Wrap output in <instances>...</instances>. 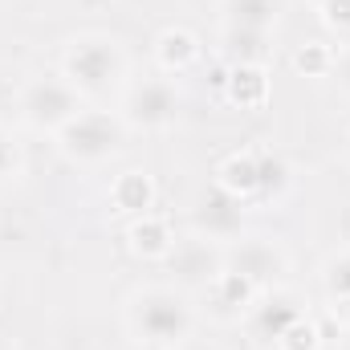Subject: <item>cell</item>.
<instances>
[{
  "mask_svg": "<svg viewBox=\"0 0 350 350\" xmlns=\"http://www.w3.org/2000/svg\"><path fill=\"white\" fill-rule=\"evenodd\" d=\"M224 269H232V273H241L245 281H253L257 289H273L281 277H285V269H289V253L281 249V241H273V237H237V241H228L224 245Z\"/></svg>",
  "mask_w": 350,
  "mask_h": 350,
  "instance_id": "obj_6",
  "label": "cell"
},
{
  "mask_svg": "<svg viewBox=\"0 0 350 350\" xmlns=\"http://www.w3.org/2000/svg\"><path fill=\"white\" fill-rule=\"evenodd\" d=\"M126 241H131V253L135 257H143V261H167V253L175 249V228L167 216H159V212H143V216H135L131 220V228H126Z\"/></svg>",
  "mask_w": 350,
  "mask_h": 350,
  "instance_id": "obj_10",
  "label": "cell"
},
{
  "mask_svg": "<svg viewBox=\"0 0 350 350\" xmlns=\"http://www.w3.org/2000/svg\"><path fill=\"white\" fill-rule=\"evenodd\" d=\"M330 78H338V86H342V94H350V45L347 49H338L334 53V74Z\"/></svg>",
  "mask_w": 350,
  "mask_h": 350,
  "instance_id": "obj_24",
  "label": "cell"
},
{
  "mask_svg": "<svg viewBox=\"0 0 350 350\" xmlns=\"http://www.w3.org/2000/svg\"><path fill=\"white\" fill-rule=\"evenodd\" d=\"M245 208H249L245 200H237V196H228L224 187L212 183L200 196V204H196V228H200V237H208L216 245L237 241L245 232Z\"/></svg>",
  "mask_w": 350,
  "mask_h": 350,
  "instance_id": "obj_9",
  "label": "cell"
},
{
  "mask_svg": "<svg viewBox=\"0 0 350 350\" xmlns=\"http://www.w3.org/2000/svg\"><path fill=\"white\" fill-rule=\"evenodd\" d=\"M224 94L232 106L241 110H257L269 98V78H265V66H232L228 78H224Z\"/></svg>",
  "mask_w": 350,
  "mask_h": 350,
  "instance_id": "obj_16",
  "label": "cell"
},
{
  "mask_svg": "<svg viewBox=\"0 0 350 350\" xmlns=\"http://www.w3.org/2000/svg\"><path fill=\"white\" fill-rule=\"evenodd\" d=\"M277 350H322V334H318L314 318H310V314H306V318H297V322L281 334Z\"/></svg>",
  "mask_w": 350,
  "mask_h": 350,
  "instance_id": "obj_22",
  "label": "cell"
},
{
  "mask_svg": "<svg viewBox=\"0 0 350 350\" xmlns=\"http://www.w3.org/2000/svg\"><path fill=\"white\" fill-rule=\"evenodd\" d=\"M155 62H159V70L172 74V78L183 74L187 66L200 62V37H196L191 29H183V25L163 29V33L155 37Z\"/></svg>",
  "mask_w": 350,
  "mask_h": 350,
  "instance_id": "obj_12",
  "label": "cell"
},
{
  "mask_svg": "<svg viewBox=\"0 0 350 350\" xmlns=\"http://www.w3.org/2000/svg\"><path fill=\"white\" fill-rule=\"evenodd\" d=\"M257 175H261L257 204H261V200H277V196L289 187V163H285L277 151H257Z\"/></svg>",
  "mask_w": 350,
  "mask_h": 350,
  "instance_id": "obj_18",
  "label": "cell"
},
{
  "mask_svg": "<svg viewBox=\"0 0 350 350\" xmlns=\"http://www.w3.org/2000/svg\"><path fill=\"white\" fill-rule=\"evenodd\" d=\"M110 204L126 216H143L155 208V179L147 172H122L110 183Z\"/></svg>",
  "mask_w": 350,
  "mask_h": 350,
  "instance_id": "obj_15",
  "label": "cell"
},
{
  "mask_svg": "<svg viewBox=\"0 0 350 350\" xmlns=\"http://www.w3.org/2000/svg\"><path fill=\"white\" fill-rule=\"evenodd\" d=\"M220 12H224V29L273 33L281 12H285V0H224Z\"/></svg>",
  "mask_w": 350,
  "mask_h": 350,
  "instance_id": "obj_13",
  "label": "cell"
},
{
  "mask_svg": "<svg viewBox=\"0 0 350 350\" xmlns=\"http://www.w3.org/2000/svg\"><path fill=\"white\" fill-rule=\"evenodd\" d=\"M293 66H297V74H306V78H330V74H334V49L322 45V41H310V45H301V49L293 53Z\"/></svg>",
  "mask_w": 350,
  "mask_h": 350,
  "instance_id": "obj_19",
  "label": "cell"
},
{
  "mask_svg": "<svg viewBox=\"0 0 350 350\" xmlns=\"http://www.w3.org/2000/svg\"><path fill=\"white\" fill-rule=\"evenodd\" d=\"M216 187H224L228 196H237V200H245V204H257V191H261L257 151H237V155H228V159L216 167Z\"/></svg>",
  "mask_w": 350,
  "mask_h": 350,
  "instance_id": "obj_14",
  "label": "cell"
},
{
  "mask_svg": "<svg viewBox=\"0 0 350 350\" xmlns=\"http://www.w3.org/2000/svg\"><path fill=\"white\" fill-rule=\"evenodd\" d=\"M338 350H350V347H338Z\"/></svg>",
  "mask_w": 350,
  "mask_h": 350,
  "instance_id": "obj_27",
  "label": "cell"
},
{
  "mask_svg": "<svg viewBox=\"0 0 350 350\" xmlns=\"http://www.w3.org/2000/svg\"><path fill=\"white\" fill-rule=\"evenodd\" d=\"M208 297H212V314L224 318V322H237V318H249V310L257 306L261 289L253 281H245L241 273L224 269L212 285H208Z\"/></svg>",
  "mask_w": 350,
  "mask_h": 350,
  "instance_id": "obj_11",
  "label": "cell"
},
{
  "mask_svg": "<svg viewBox=\"0 0 350 350\" xmlns=\"http://www.w3.org/2000/svg\"><path fill=\"white\" fill-rule=\"evenodd\" d=\"M175 350H220V347H216V342H208V338H196V334H191L183 347H175Z\"/></svg>",
  "mask_w": 350,
  "mask_h": 350,
  "instance_id": "obj_25",
  "label": "cell"
},
{
  "mask_svg": "<svg viewBox=\"0 0 350 350\" xmlns=\"http://www.w3.org/2000/svg\"><path fill=\"white\" fill-rule=\"evenodd\" d=\"M126 350H167V347H151V342H131Z\"/></svg>",
  "mask_w": 350,
  "mask_h": 350,
  "instance_id": "obj_26",
  "label": "cell"
},
{
  "mask_svg": "<svg viewBox=\"0 0 350 350\" xmlns=\"http://www.w3.org/2000/svg\"><path fill=\"white\" fill-rule=\"evenodd\" d=\"M318 21L334 37H350V0H318Z\"/></svg>",
  "mask_w": 350,
  "mask_h": 350,
  "instance_id": "obj_23",
  "label": "cell"
},
{
  "mask_svg": "<svg viewBox=\"0 0 350 350\" xmlns=\"http://www.w3.org/2000/svg\"><path fill=\"white\" fill-rule=\"evenodd\" d=\"M347 159H350V151H347Z\"/></svg>",
  "mask_w": 350,
  "mask_h": 350,
  "instance_id": "obj_28",
  "label": "cell"
},
{
  "mask_svg": "<svg viewBox=\"0 0 350 350\" xmlns=\"http://www.w3.org/2000/svg\"><path fill=\"white\" fill-rule=\"evenodd\" d=\"M21 172H25V151H21V139H16L8 126H0V187H4V183H12Z\"/></svg>",
  "mask_w": 350,
  "mask_h": 350,
  "instance_id": "obj_21",
  "label": "cell"
},
{
  "mask_svg": "<svg viewBox=\"0 0 350 350\" xmlns=\"http://www.w3.org/2000/svg\"><path fill=\"white\" fill-rule=\"evenodd\" d=\"M126 330L135 334V342L175 350L196 334V310H191L183 289L151 285V289L131 293V301H126Z\"/></svg>",
  "mask_w": 350,
  "mask_h": 350,
  "instance_id": "obj_2",
  "label": "cell"
},
{
  "mask_svg": "<svg viewBox=\"0 0 350 350\" xmlns=\"http://www.w3.org/2000/svg\"><path fill=\"white\" fill-rule=\"evenodd\" d=\"M131 62L126 49L110 33H82L62 53V78L78 90L86 102H102L126 86Z\"/></svg>",
  "mask_w": 350,
  "mask_h": 350,
  "instance_id": "obj_1",
  "label": "cell"
},
{
  "mask_svg": "<svg viewBox=\"0 0 350 350\" xmlns=\"http://www.w3.org/2000/svg\"><path fill=\"white\" fill-rule=\"evenodd\" d=\"M224 53L232 57V66H265L273 53V33L224 29Z\"/></svg>",
  "mask_w": 350,
  "mask_h": 350,
  "instance_id": "obj_17",
  "label": "cell"
},
{
  "mask_svg": "<svg viewBox=\"0 0 350 350\" xmlns=\"http://www.w3.org/2000/svg\"><path fill=\"white\" fill-rule=\"evenodd\" d=\"M163 265L175 273L179 289H208L224 273V245H216V241H208L200 232L196 237H179Z\"/></svg>",
  "mask_w": 350,
  "mask_h": 350,
  "instance_id": "obj_7",
  "label": "cell"
},
{
  "mask_svg": "<svg viewBox=\"0 0 350 350\" xmlns=\"http://www.w3.org/2000/svg\"><path fill=\"white\" fill-rule=\"evenodd\" d=\"M322 289L330 301H350V249L334 253L322 265Z\"/></svg>",
  "mask_w": 350,
  "mask_h": 350,
  "instance_id": "obj_20",
  "label": "cell"
},
{
  "mask_svg": "<svg viewBox=\"0 0 350 350\" xmlns=\"http://www.w3.org/2000/svg\"><path fill=\"white\" fill-rule=\"evenodd\" d=\"M297 318H306V306H301V297L293 293V289H281V285H273V289H265L261 297H257V306L249 310V334H253V342L257 347H277L281 342V334L297 322Z\"/></svg>",
  "mask_w": 350,
  "mask_h": 350,
  "instance_id": "obj_8",
  "label": "cell"
},
{
  "mask_svg": "<svg viewBox=\"0 0 350 350\" xmlns=\"http://www.w3.org/2000/svg\"><path fill=\"white\" fill-rule=\"evenodd\" d=\"M57 151L78 163V167H98L106 159H114L126 143V118L122 114H110L102 106H86L70 126H62L57 135Z\"/></svg>",
  "mask_w": 350,
  "mask_h": 350,
  "instance_id": "obj_3",
  "label": "cell"
},
{
  "mask_svg": "<svg viewBox=\"0 0 350 350\" xmlns=\"http://www.w3.org/2000/svg\"><path fill=\"white\" fill-rule=\"evenodd\" d=\"M314 4H318V0H314Z\"/></svg>",
  "mask_w": 350,
  "mask_h": 350,
  "instance_id": "obj_29",
  "label": "cell"
},
{
  "mask_svg": "<svg viewBox=\"0 0 350 350\" xmlns=\"http://www.w3.org/2000/svg\"><path fill=\"white\" fill-rule=\"evenodd\" d=\"M16 110H21V122L29 131L57 135L62 126H70L86 110V98L70 86L62 74H53V78H29L21 86V94H16Z\"/></svg>",
  "mask_w": 350,
  "mask_h": 350,
  "instance_id": "obj_4",
  "label": "cell"
},
{
  "mask_svg": "<svg viewBox=\"0 0 350 350\" xmlns=\"http://www.w3.org/2000/svg\"><path fill=\"white\" fill-rule=\"evenodd\" d=\"M179 106H183V94H179L172 74L139 78L122 94V118H126V126H143V131H167V126H175Z\"/></svg>",
  "mask_w": 350,
  "mask_h": 350,
  "instance_id": "obj_5",
  "label": "cell"
}]
</instances>
